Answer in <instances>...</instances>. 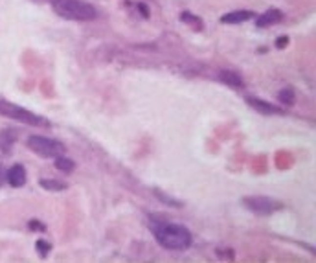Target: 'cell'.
<instances>
[{"mask_svg": "<svg viewBox=\"0 0 316 263\" xmlns=\"http://www.w3.org/2000/svg\"><path fill=\"white\" fill-rule=\"evenodd\" d=\"M6 181L13 186V188H21L26 184V169H24V166L21 164H15L11 166L6 173Z\"/></svg>", "mask_w": 316, "mask_h": 263, "instance_id": "6", "label": "cell"}, {"mask_svg": "<svg viewBox=\"0 0 316 263\" xmlns=\"http://www.w3.org/2000/svg\"><path fill=\"white\" fill-rule=\"evenodd\" d=\"M247 101H248V105H252V109H256L257 113L267 114V116H271V114H283L281 109L271 105V103H267V101L259 98H247Z\"/></svg>", "mask_w": 316, "mask_h": 263, "instance_id": "9", "label": "cell"}, {"mask_svg": "<svg viewBox=\"0 0 316 263\" xmlns=\"http://www.w3.org/2000/svg\"><path fill=\"white\" fill-rule=\"evenodd\" d=\"M28 147H30L35 155L43 158H55L65 153V145L57 140L46 138V136H37L33 135L28 138Z\"/></svg>", "mask_w": 316, "mask_h": 263, "instance_id": "4", "label": "cell"}, {"mask_svg": "<svg viewBox=\"0 0 316 263\" xmlns=\"http://www.w3.org/2000/svg\"><path fill=\"white\" fill-rule=\"evenodd\" d=\"M37 248L41 250V254L46 256V252L50 250V245H48V243H45V241H37Z\"/></svg>", "mask_w": 316, "mask_h": 263, "instance_id": "16", "label": "cell"}, {"mask_svg": "<svg viewBox=\"0 0 316 263\" xmlns=\"http://www.w3.org/2000/svg\"><path fill=\"white\" fill-rule=\"evenodd\" d=\"M0 114L6 116V118H11V120L28 123V125H48L43 116H37L35 113H30L24 107L15 105V103L6 101V99H0Z\"/></svg>", "mask_w": 316, "mask_h": 263, "instance_id": "3", "label": "cell"}, {"mask_svg": "<svg viewBox=\"0 0 316 263\" xmlns=\"http://www.w3.org/2000/svg\"><path fill=\"white\" fill-rule=\"evenodd\" d=\"M17 133L13 129H4L2 133H0V155H8L11 147H13V143L17 140Z\"/></svg>", "mask_w": 316, "mask_h": 263, "instance_id": "10", "label": "cell"}, {"mask_svg": "<svg viewBox=\"0 0 316 263\" xmlns=\"http://www.w3.org/2000/svg\"><path fill=\"white\" fill-rule=\"evenodd\" d=\"M155 193H157V197L160 199V201H164L166 204H171V206H182V203H179V201H173V199H167V197H164V193H162L160 190H155Z\"/></svg>", "mask_w": 316, "mask_h": 263, "instance_id": "15", "label": "cell"}, {"mask_svg": "<svg viewBox=\"0 0 316 263\" xmlns=\"http://www.w3.org/2000/svg\"><path fill=\"white\" fill-rule=\"evenodd\" d=\"M149 230L155 236V239L158 241L160 247H164L166 250H188L191 247V232L184 225L179 223H169V221H160V219H151L149 221Z\"/></svg>", "mask_w": 316, "mask_h": 263, "instance_id": "1", "label": "cell"}, {"mask_svg": "<svg viewBox=\"0 0 316 263\" xmlns=\"http://www.w3.org/2000/svg\"><path fill=\"white\" fill-rule=\"evenodd\" d=\"M243 204H245L250 212L257 214V215H271V214H274V212H278L283 208V204L279 203V201H274V199L265 197V195L247 197V199H243Z\"/></svg>", "mask_w": 316, "mask_h": 263, "instance_id": "5", "label": "cell"}, {"mask_svg": "<svg viewBox=\"0 0 316 263\" xmlns=\"http://www.w3.org/2000/svg\"><path fill=\"white\" fill-rule=\"evenodd\" d=\"M281 19H283V13L279 9H269V11H265L263 15L257 17L256 26L257 28H269L272 24H278Z\"/></svg>", "mask_w": 316, "mask_h": 263, "instance_id": "8", "label": "cell"}, {"mask_svg": "<svg viewBox=\"0 0 316 263\" xmlns=\"http://www.w3.org/2000/svg\"><path fill=\"white\" fill-rule=\"evenodd\" d=\"M55 167L63 173H72L75 169V162L72 158H67L59 155V157H55Z\"/></svg>", "mask_w": 316, "mask_h": 263, "instance_id": "12", "label": "cell"}, {"mask_svg": "<svg viewBox=\"0 0 316 263\" xmlns=\"http://www.w3.org/2000/svg\"><path fill=\"white\" fill-rule=\"evenodd\" d=\"M254 11H248V9H237V11H230L226 15L221 17V23L223 24H241L247 23L250 19H254Z\"/></svg>", "mask_w": 316, "mask_h": 263, "instance_id": "7", "label": "cell"}, {"mask_svg": "<svg viewBox=\"0 0 316 263\" xmlns=\"http://www.w3.org/2000/svg\"><path fill=\"white\" fill-rule=\"evenodd\" d=\"M4 181H6V171H4V167L0 164V186L4 184Z\"/></svg>", "mask_w": 316, "mask_h": 263, "instance_id": "20", "label": "cell"}, {"mask_svg": "<svg viewBox=\"0 0 316 263\" xmlns=\"http://www.w3.org/2000/svg\"><path fill=\"white\" fill-rule=\"evenodd\" d=\"M278 99H279V103H281V105L293 107L294 103H296V94H294L293 89H283V91H279Z\"/></svg>", "mask_w": 316, "mask_h": 263, "instance_id": "14", "label": "cell"}, {"mask_svg": "<svg viewBox=\"0 0 316 263\" xmlns=\"http://www.w3.org/2000/svg\"><path fill=\"white\" fill-rule=\"evenodd\" d=\"M30 226L33 228V230H37V228H39V230H45V226H43V223H37V221H31Z\"/></svg>", "mask_w": 316, "mask_h": 263, "instance_id": "18", "label": "cell"}, {"mask_svg": "<svg viewBox=\"0 0 316 263\" xmlns=\"http://www.w3.org/2000/svg\"><path fill=\"white\" fill-rule=\"evenodd\" d=\"M219 79L226 85H230L233 89H241L243 87V77L237 72H232V70H221L219 72Z\"/></svg>", "mask_w": 316, "mask_h": 263, "instance_id": "11", "label": "cell"}, {"mask_svg": "<svg viewBox=\"0 0 316 263\" xmlns=\"http://www.w3.org/2000/svg\"><path fill=\"white\" fill-rule=\"evenodd\" d=\"M39 184L45 190H48V191H63V190H67V184L63 181H57V179H41Z\"/></svg>", "mask_w": 316, "mask_h": 263, "instance_id": "13", "label": "cell"}, {"mask_svg": "<svg viewBox=\"0 0 316 263\" xmlns=\"http://www.w3.org/2000/svg\"><path fill=\"white\" fill-rule=\"evenodd\" d=\"M138 9L143 13V17H149V9L145 8V4H142V2H140V4H138Z\"/></svg>", "mask_w": 316, "mask_h": 263, "instance_id": "19", "label": "cell"}, {"mask_svg": "<svg viewBox=\"0 0 316 263\" xmlns=\"http://www.w3.org/2000/svg\"><path fill=\"white\" fill-rule=\"evenodd\" d=\"M52 8L63 19L68 21H81V23H89L98 17L96 8L83 2V0H52Z\"/></svg>", "mask_w": 316, "mask_h": 263, "instance_id": "2", "label": "cell"}, {"mask_svg": "<svg viewBox=\"0 0 316 263\" xmlns=\"http://www.w3.org/2000/svg\"><path fill=\"white\" fill-rule=\"evenodd\" d=\"M289 45V37H279L278 41H276V46L278 48H283V46H287Z\"/></svg>", "mask_w": 316, "mask_h": 263, "instance_id": "17", "label": "cell"}]
</instances>
